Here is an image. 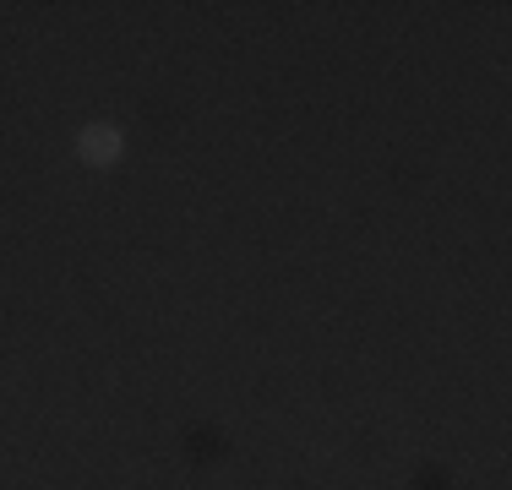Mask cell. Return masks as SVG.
I'll list each match as a JSON object with an SVG mask.
<instances>
[{
	"instance_id": "6da1fadb",
	"label": "cell",
	"mask_w": 512,
	"mask_h": 490,
	"mask_svg": "<svg viewBox=\"0 0 512 490\" xmlns=\"http://www.w3.org/2000/svg\"><path fill=\"white\" fill-rule=\"evenodd\" d=\"M120 153H126V137H120V126H88V131L77 137V158H82V164H93V169L120 164Z\"/></svg>"
}]
</instances>
